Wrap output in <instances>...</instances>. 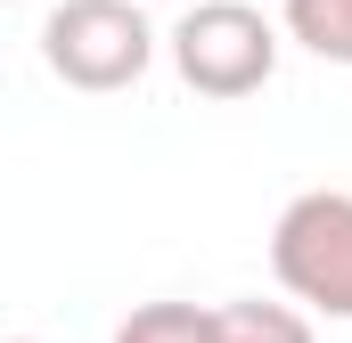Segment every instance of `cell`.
Segmentation results:
<instances>
[{
	"instance_id": "1",
	"label": "cell",
	"mask_w": 352,
	"mask_h": 343,
	"mask_svg": "<svg viewBox=\"0 0 352 343\" xmlns=\"http://www.w3.org/2000/svg\"><path fill=\"white\" fill-rule=\"evenodd\" d=\"M270 278L311 319H352V188H303L270 221Z\"/></svg>"
},
{
	"instance_id": "2",
	"label": "cell",
	"mask_w": 352,
	"mask_h": 343,
	"mask_svg": "<svg viewBox=\"0 0 352 343\" xmlns=\"http://www.w3.org/2000/svg\"><path fill=\"white\" fill-rule=\"evenodd\" d=\"M41 58L66 90H131L148 66H156V25L140 0H58L41 16Z\"/></svg>"
},
{
	"instance_id": "3",
	"label": "cell",
	"mask_w": 352,
	"mask_h": 343,
	"mask_svg": "<svg viewBox=\"0 0 352 343\" xmlns=\"http://www.w3.org/2000/svg\"><path fill=\"white\" fill-rule=\"evenodd\" d=\"M164 49H173V74L197 90V98H254V90L278 74L287 33L270 25L254 0H197L173 25Z\"/></svg>"
},
{
	"instance_id": "4",
	"label": "cell",
	"mask_w": 352,
	"mask_h": 343,
	"mask_svg": "<svg viewBox=\"0 0 352 343\" xmlns=\"http://www.w3.org/2000/svg\"><path fill=\"white\" fill-rule=\"evenodd\" d=\"M213 343H320V335H311V311L303 303L246 294V303H221L213 311Z\"/></svg>"
},
{
	"instance_id": "5",
	"label": "cell",
	"mask_w": 352,
	"mask_h": 343,
	"mask_svg": "<svg viewBox=\"0 0 352 343\" xmlns=\"http://www.w3.org/2000/svg\"><path fill=\"white\" fill-rule=\"evenodd\" d=\"M278 33L328 66H352V0H278Z\"/></svg>"
},
{
	"instance_id": "6",
	"label": "cell",
	"mask_w": 352,
	"mask_h": 343,
	"mask_svg": "<svg viewBox=\"0 0 352 343\" xmlns=\"http://www.w3.org/2000/svg\"><path fill=\"white\" fill-rule=\"evenodd\" d=\"M115 343H213V311H197V303H140Z\"/></svg>"
},
{
	"instance_id": "7",
	"label": "cell",
	"mask_w": 352,
	"mask_h": 343,
	"mask_svg": "<svg viewBox=\"0 0 352 343\" xmlns=\"http://www.w3.org/2000/svg\"><path fill=\"white\" fill-rule=\"evenodd\" d=\"M0 343H33V335H0Z\"/></svg>"
}]
</instances>
